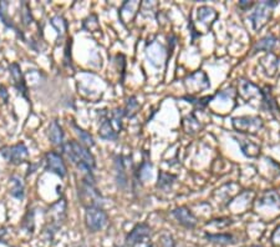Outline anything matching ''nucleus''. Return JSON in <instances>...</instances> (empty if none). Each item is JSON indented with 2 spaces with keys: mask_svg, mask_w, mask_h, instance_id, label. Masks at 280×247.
Segmentation results:
<instances>
[{
  "mask_svg": "<svg viewBox=\"0 0 280 247\" xmlns=\"http://www.w3.org/2000/svg\"><path fill=\"white\" fill-rule=\"evenodd\" d=\"M80 201L85 207L88 206H101V194L95 185L94 175L84 176L81 185L78 187Z\"/></svg>",
  "mask_w": 280,
  "mask_h": 247,
  "instance_id": "nucleus-2",
  "label": "nucleus"
},
{
  "mask_svg": "<svg viewBox=\"0 0 280 247\" xmlns=\"http://www.w3.org/2000/svg\"><path fill=\"white\" fill-rule=\"evenodd\" d=\"M101 115H102V119H101V124H100V129H99L100 137L103 140L116 141L118 139L119 132L117 131V129L113 126L110 115H108L107 111H103V113H101Z\"/></svg>",
  "mask_w": 280,
  "mask_h": 247,
  "instance_id": "nucleus-12",
  "label": "nucleus"
},
{
  "mask_svg": "<svg viewBox=\"0 0 280 247\" xmlns=\"http://www.w3.org/2000/svg\"><path fill=\"white\" fill-rule=\"evenodd\" d=\"M278 5L276 2H262L257 5V9L251 16V20L254 30L259 31L266 25V23L273 14V9Z\"/></svg>",
  "mask_w": 280,
  "mask_h": 247,
  "instance_id": "nucleus-6",
  "label": "nucleus"
},
{
  "mask_svg": "<svg viewBox=\"0 0 280 247\" xmlns=\"http://www.w3.org/2000/svg\"><path fill=\"white\" fill-rule=\"evenodd\" d=\"M271 242H273L274 247H280V226L276 227L275 231L271 235Z\"/></svg>",
  "mask_w": 280,
  "mask_h": 247,
  "instance_id": "nucleus-34",
  "label": "nucleus"
},
{
  "mask_svg": "<svg viewBox=\"0 0 280 247\" xmlns=\"http://www.w3.org/2000/svg\"><path fill=\"white\" fill-rule=\"evenodd\" d=\"M108 224V216L102 206H88L85 207V225L90 232L101 231Z\"/></svg>",
  "mask_w": 280,
  "mask_h": 247,
  "instance_id": "nucleus-3",
  "label": "nucleus"
},
{
  "mask_svg": "<svg viewBox=\"0 0 280 247\" xmlns=\"http://www.w3.org/2000/svg\"><path fill=\"white\" fill-rule=\"evenodd\" d=\"M71 126L74 127L76 135L78 136V139H80V143L83 144L84 146H86V148H91V146L95 145V141H94V137L91 136V134L88 131H85L84 129H81L78 125H76L74 121L71 123Z\"/></svg>",
  "mask_w": 280,
  "mask_h": 247,
  "instance_id": "nucleus-25",
  "label": "nucleus"
},
{
  "mask_svg": "<svg viewBox=\"0 0 280 247\" xmlns=\"http://www.w3.org/2000/svg\"><path fill=\"white\" fill-rule=\"evenodd\" d=\"M276 44V38L274 35H266L255 44L254 53L258 51H271Z\"/></svg>",
  "mask_w": 280,
  "mask_h": 247,
  "instance_id": "nucleus-23",
  "label": "nucleus"
},
{
  "mask_svg": "<svg viewBox=\"0 0 280 247\" xmlns=\"http://www.w3.org/2000/svg\"><path fill=\"white\" fill-rule=\"evenodd\" d=\"M151 227L147 224H138L132 229V231L127 235L125 247H135L138 243L143 242V240L149 237Z\"/></svg>",
  "mask_w": 280,
  "mask_h": 247,
  "instance_id": "nucleus-11",
  "label": "nucleus"
},
{
  "mask_svg": "<svg viewBox=\"0 0 280 247\" xmlns=\"http://www.w3.org/2000/svg\"><path fill=\"white\" fill-rule=\"evenodd\" d=\"M21 13H20V18H21V24L24 26H29L30 24L34 21V18H32L31 10H30V7L28 3L23 2L21 3Z\"/></svg>",
  "mask_w": 280,
  "mask_h": 247,
  "instance_id": "nucleus-30",
  "label": "nucleus"
},
{
  "mask_svg": "<svg viewBox=\"0 0 280 247\" xmlns=\"http://www.w3.org/2000/svg\"><path fill=\"white\" fill-rule=\"evenodd\" d=\"M176 180H177V176H176V175L165 172V171H159L157 187L163 190V191H168L170 189H172L173 184H175Z\"/></svg>",
  "mask_w": 280,
  "mask_h": 247,
  "instance_id": "nucleus-20",
  "label": "nucleus"
},
{
  "mask_svg": "<svg viewBox=\"0 0 280 247\" xmlns=\"http://www.w3.org/2000/svg\"><path fill=\"white\" fill-rule=\"evenodd\" d=\"M147 58L151 59L153 58V55H156V58H154V60L152 64L156 66V61H162L163 59H165V48L162 47L161 44H157V43H151V45H149V49H147Z\"/></svg>",
  "mask_w": 280,
  "mask_h": 247,
  "instance_id": "nucleus-26",
  "label": "nucleus"
},
{
  "mask_svg": "<svg viewBox=\"0 0 280 247\" xmlns=\"http://www.w3.org/2000/svg\"><path fill=\"white\" fill-rule=\"evenodd\" d=\"M66 208L67 203L65 199L58 200L48 208L46 216H48L49 220V231L54 233L59 227L62 226V224L66 220Z\"/></svg>",
  "mask_w": 280,
  "mask_h": 247,
  "instance_id": "nucleus-4",
  "label": "nucleus"
},
{
  "mask_svg": "<svg viewBox=\"0 0 280 247\" xmlns=\"http://www.w3.org/2000/svg\"><path fill=\"white\" fill-rule=\"evenodd\" d=\"M48 136L50 143L55 146H60L61 148L64 145V130H62L61 125L59 124L58 120L51 121L48 127Z\"/></svg>",
  "mask_w": 280,
  "mask_h": 247,
  "instance_id": "nucleus-15",
  "label": "nucleus"
},
{
  "mask_svg": "<svg viewBox=\"0 0 280 247\" xmlns=\"http://www.w3.org/2000/svg\"><path fill=\"white\" fill-rule=\"evenodd\" d=\"M253 5H254V3H253V2H247V0H242V2L239 3V7H241L243 10L251 9Z\"/></svg>",
  "mask_w": 280,
  "mask_h": 247,
  "instance_id": "nucleus-36",
  "label": "nucleus"
},
{
  "mask_svg": "<svg viewBox=\"0 0 280 247\" xmlns=\"http://www.w3.org/2000/svg\"><path fill=\"white\" fill-rule=\"evenodd\" d=\"M187 124H189V127L188 129H186V132H195L201 129V125L198 123L197 119L194 118V115L187 116V118L184 119L183 125H187Z\"/></svg>",
  "mask_w": 280,
  "mask_h": 247,
  "instance_id": "nucleus-31",
  "label": "nucleus"
},
{
  "mask_svg": "<svg viewBox=\"0 0 280 247\" xmlns=\"http://www.w3.org/2000/svg\"><path fill=\"white\" fill-rule=\"evenodd\" d=\"M4 235H5V229H0V240H2V237Z\"/></svg>",
  "mask_w": 280,
  "mask_h": 247,
  "instance_id": "nucleus-38",
  "label": "nucleus"
},
{
  "mask_svg": "<svg viewBox=\"0 0 280 247\" xmlns=\"http://www.w3.org/2000/svg\"><path fill=\"white\" fill-rule=\"evenodd\" d=\"M184 85H186L188 93L195 94L208 89L211 86V83H209V79L206 73L202 72V70H198V72L193 73V74L188 75L184 79Z\"/></svg>",
  "mask_w": 280,
  "mask_h": 247,
  "instance_id": "nucleus-9",
  "label": "nucleus"
},
{
  "mask_svg": "<svg viewBox=\"0 0 280 247\" xmlns=\"http://www.w3.org/2000/svg\"><path fill=\"white\" fill-rule=\"evenodd\" d=\"M138 111H140V104H138L136 96L129 97V100H127L126 102V107L124 109V115L126 116V118L132 119L137 115Z\"/></svg>",
  "mask_w": 280,
  "mask_h": 247,
  "instance_id": "nucleus-28",
  "label": "nucleus"
},
{
  "mask_svg": "<svg viewBox=\"0 0 280 247\" xmlns=\"http://www.w3.org/2000/svg\"><path fill=\"white\" fill-rule=\"evenodd\" d=\"M83 28L85 30H88L90 32H95L100 30V24H99V19L95 14H91L85 20L83 21Z\"/></svg>",
  "mask_w": 280,
  "mask_h": 247,
  "instance_id": "nucleus-29",
  "label": "nucleus"
},
{
  "mask_svg": "<svg viewBox=\"0 0 280 247\" xmlns=\"http://www.w3.org/2000/svg\"><path fill=\"white\" fill-rule=\"evenodd\" d=\"M159 243H161V247H176L175 240L171 235L168 233H163L159 237Z\"/></svg>",
  "mask_w": 280,
  "mask_h": 247,
  "instance_id": "nucleus-32",
  "label": "nucleus"
},
{
  "mask_svg": "<svg viewBox=\"0 0 280 247\" xmlns=\"http://www.w3.org/2000/svg\"><path fill=\"white\" fill-rule=\"evenodd\" d=\"M126 156H116L115 159V175L116 183L121 189H126L129 185V175H127V166H126Z\"/></svg>",
  "mask_w": 280,
  "mask_h": 247,
  "instance_id": "nucleus-14",
  "label": "nucleus"
},
{
  "mask_svg": "<svg viewBox=\"0 0 280 247\" xmlns=\"http://www.w3.org/2000/svg\"><path fill=\"white\" fill-rule=\"evenodd\" d=\"M233 126L238 132L255 135L263 129L264 124L259 116H239L233 119Z\"/></svg>",
  "mask_w": 280,
  "mask_h": 247,
  "instance_id": "nucleus-7",
  "label": "nucleus"
},
{
  "mask_svg": "<svg viewBox=\"0 0 280 247\" xmlns=\"http://www.w3.org/2000/svg\"><path fill=\"white\" fill-rule=\"evenodd\" d=\"M10 183H12V189H10V195L16 200L23 201L25 197V184H24L23 178L18 175H13L10 178Z\"/></svg>",
  "mask_w": 280,
  "mask_h": 247,
  "instance_id": "nucleus-17",
  "label": "nucleus"
},
{
  "mask_svg": "<svg viewBox=\"0 0 280 247\" xmlns=\"http://www.w3.org/2000/svg\"><path fill=\"white\" fill-rule=\"evenodd\" d=\"M172 216L177 220L179 225H182L186 229H194L197 226V217L193 215L192 211L188 207H186V206L175 208L172 211Z\"/></svg>",
  "mask_w": 280,
  "mask_h": 247,
  "instance_id": "nucleus-13",
  "label": "nucleus"
},
{
  "mask_svg": "<svg viewBox=\"0 0 280 247\" xmlns=\"http://www.w3.org/2000/svg\"><path fill=\"white\" fill-rule=\"evenodd\" d=\"M50 24L53 25V28L58 31L59 38H62L66 34L67 29H69V24H67L66 19L62 15H55L50 19Z\"/></svg>",
  "mask_w": 280,
  "mask_h": 247,
  "instance_id": "nucleus-24",
  "label": "nucleus"
},
{
  "mask_svg": "<svg viewBox=\"0 0 280 247\" xmlns=\"http://www.w3.org/2000/svg\"><path fill=\"white\" fill-rule=\"evenodd\" d=\"M239 145H241L242 151L246 156L248 157H257L259 155L260 151V146L258 144L253 143L251 140H243V139H238Z\"/></svg>",
  "mask_w": 280,
  "mask_h": 247,
  "instance_id": "nucleus-21",
  "label": "nucleus"
},
{
  "mask_svg": "<svg viewBox=\"0 0 280 247\" xmlns=\"http://www.w3.org/2000/svg\"><path fill=\"white\" fill-rule=\"evenodd\" d=\"M205 237L208 242L216 243V245L221 246L234 245L236 242V238L234 237L233 233H206Z\"/></svg>",
  "mask_w": 280,
  "mask_h": 247,
  "instance_id": "nucleus-16",
  "label": "nucleus"
},
{
  "mask_svg": "<svg viewBox=\"0 0 280 247\" xmlns=\"http://www.w3.org/2000/svg\"><path fill=\"white\" fill-rule=\"evenodd\" d=\"M0 97H3V101L8 102V99H9V93L7 91L5 86H0Z\"/></svg>",
  "mask_w": 280,
  "mask_h": 247,
  "instance_id": "nucleus-37",
  "label": "nucleus"
},
{
  "mask_svg": "<svg viewBox=\"0 0 280 247\" xmlns=\"http://www.w3.org/2000/svg\"><path fill=\"white\" fill-rule=\"evenodd\" d=\"M64 64L66 65V66H71V39L67 40L66 48H65Z\"/></svg>",
  "mask_w": 280,
  "mask_h": 247,
  "instance_id": "nucleus-33",
  "label": "nucleus"
},
{
  "mask_svg": "<svg viewBox=\"0 0 280 247\" xmlns=\"http://www.w3.org/2000/svg\"><path fill=\"white\" fill-rule=\"evenodd\" d=\"M21 229H23L26 233H29V235H31V233L34 232L35 213L32 208H29L28 213H26L25 216L23 217V221H21Z\"/></svg>",
  "mask_w": 280,
  "mask_h": 247,
  "instance_id": "nucleus-27",
  "label": "nucleus"
},
{
  "mask_svg": "<svg viewBox=\"0 0 280 247\" xmlns=\"http://www.w3.org/2000/svg\"><path fill=\"white\" fill-rule=\"evenodd\" d=\"M197 18L199 21L207 24V26H208V28H211V26L213 25L214 21L217 20V18H218V13H217L213 8L201 7L199 9H198Z\"/></svg>",
  "mask_w": 280,
  "mask_h": 247,
  "instance_id": "nucleus-18",
  "label": "nucleus"
},
{
  "mask_svg": "<svg viewBox=\"0 0 280 247\" xmlns=\"http://www.w3.org/2000/svg\"><path fill=\"white\" fill-rule=\"evenodd\" d=\"M40 166H42V162H36V164H31V162H30L29 169H28V173H26V175L29 176V175H31V173H34L35 171L39 169Z\"/></svg>",
  "mask_w": 280,
  "mask_h": 247,
  "instance_id": "nucleus-35",
  "label": "nucleus"
},
{
  "mask_svg": "<svg viewBox=\"0 0 280 247\" xmlns=\"http://www.w3.org/2000/svg\"><path fill=\"white\" fill-rule=\"evenodd\" d=\"M61 153L85 175H94L96 161L89 148L84 146L78 141H66L61 146Z\"/></svg>",
  "mask_w": 280,
  "mask_h": 247,
  "instance_id": "nucleus-1",
  "label": "nucleus"
},
{
  "mask_svg": "<svg viewBox=\"0 0 280 247\" xmlns=\"http://www.w3.org/2000/svg\"><path fill=\"white\" fill-rule=\"evenodd\" d=\"M0 155L7 162L12 165H21L28 161L29 150L24 143H18L12 146H4L0 149Z\"/></svg>",
  "mask_w": 280,
  "mask_h": 247,
  "instance_id": "nucleus-5",
  "label": "nucleus"
},
{
  "mask_svg": "<svg viewBox=\"0 0 280 247\" xmlns=\"http://www.w3.org/2000/svg\"><path fill=\"white\" fill-rule=\"evenodd\" d=\"M259 205L264 206H275V207H280V195L274 190H269L265 191L262 196L259 197Z\"/></svg>",
  "mask_w": 280,
  "mask_h": 247,
  "instance_id": "nucleus-22",
  "label": "nucleus"
},
{
  "mask_svg": "<svg viewBox=\"0 0 280 247\" xmlns=\"http://www.w3.org/2000/svg\"><path fill=\"white\" fill-rule=\"evenodd\" d=\"M45 170L48 172H53L55 175L60 176L61 179H64L67 173V167L65 165L64 157L61 156L56 151H49L45 154Z\"/></svg>",
  "mask_w": 280,
  "mask_h": 247,
  "instance_id": "nucleus-8",
  "label": "nucleus"
},
{
  "mask_svg": "<svg viewBox=\"0 0 280 247\" xmlns=\"http://www.w3.org/2000/svg\"><path fill=\"white\" fill-rule=\"evenodd\" d=\"M9 73L12 75L13 79V84H14L15 89L18 90L19 95L21 97L29 101V91H28V86H26L25 83V78H24L23 72H21V67L18 62H12L9 65Z\"/></svg>",
  "mask_w": 280,
  "mask_h": 247,
  "instance_id": "nucleus-10",
  "label": "nucleus"
},
{
  "mask_svg": "<svg viewBox=\"0 0 280 247\" xmlns=\"http://www.w3.org/2000/svg\"><path fill=\"white\" fill-rule=\"evenodd\" d=\"M8 5H9L8 4V2H0V20H2V23L4 24L8 29H13V30H15L16 34H18V37H20L21 39L25 40L23 32L19 31V29L14 25L12 19L8 16Z\"/></svg>",
  "mask_w": 280,
  "mask_h": 247,
  "instance_id": "nucleus-19",
  "label": "nucleus"
}]
</instances>
